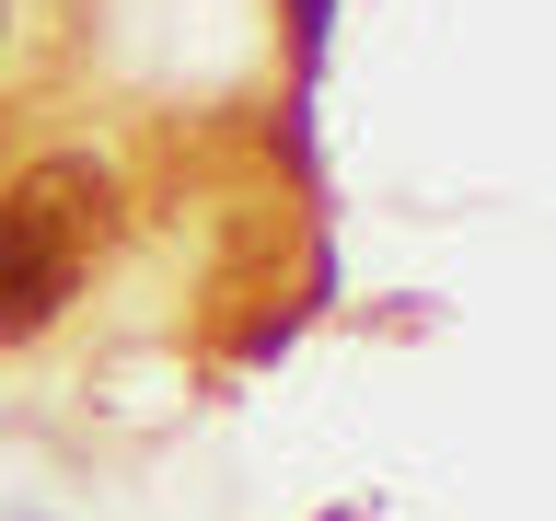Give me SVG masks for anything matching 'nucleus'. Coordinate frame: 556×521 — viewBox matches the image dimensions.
I'll use <instances>...</instances> for the list:
<instances>
[{
  "label": "nucleus",
  "mask_w": 556,
  "mask_h": 521,
  "mask_svg": "<svg viewBox=\"0 0 556 521\" xmlns=\"http://www.w3.org/2000/svg\"><path fill=\"white\" fill-rule=\"evenodd\" d=\"M104 232H116V186L93 163H35L0 208V336H47Z\"/></svg>",
  "instance_id": "obj_1"
}]
</instances>
